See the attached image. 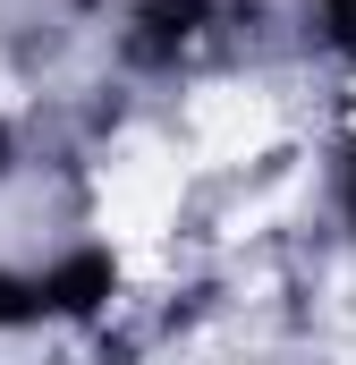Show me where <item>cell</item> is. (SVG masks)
Wrapping results in <instances>:
<instances>
[{
    "label": "cell",
    "instance_id": "cell-1",
    "mask_svg": "<svg viewBox=\"0 0 356 365\" xmlns=\"http://www.w3.org/2000/svg\"><path fill=\"white\" fill-rule=\"evenodd\" d=\"M187 162L195 153H178L170 136H119L110 162L93 170V230L127 255L162 247L178 230V204H187Z\"/></svg>",
    "mask_w": 356,
    "mask_h": 365
},
{
    "label": "cell",
    "instance_id": "cell-2",
    "mask_svg": "<svg viewBox=\"0 0 356 365\" xmlns=\"http://www.w3.org/2000/svg\"><path fill=\"white\" fill-rule=\"evenodd\" d=\"M178 136H187V153L204 170H246V162H263L280 145V102L263 86H195Z\"/></svg>",
    "mask_w": 356,
    "mask_h": 365
}]
</instances>
